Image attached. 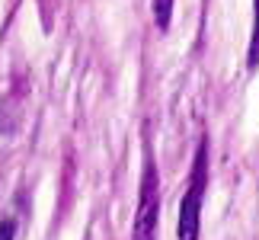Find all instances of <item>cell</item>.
Listing matches in <instances>:
<instances>
[{
    "label": "cell",
    "instance_id": "cell-5",
    "mask_svg": "<svg viewBox=\"0 0 259 240\" xmlns=\"http://www.w3.org/2000/svg\"><path fill=\"white\" fill-rule=\"evenodd\" d=\"M16 237V221L13 218H4L0 221V240H13Z\"/></svg>",
    "mask_w": 259,
    "mask_h": 240
},
{
    "label": "cell",
    "instance_id": "cell-3",
    "mask_svg": "<svg viewBox=\"0 0 259 240\" xmlns=\"http://www.w3.org/2000/svg\"><path fill=\"white\" fill-rule=\"evenodd\" d=\"M246 64L259 67V0H253V29H250V48H246Z\"/></svg>",
    "mask_w": 259,
    "mask_h": 240
},
{
    "label": "cell",
    "instance_id": "cell-1",
    "mask_svg": "<svg viewBox=\"0 0 259 240\" xmlns=\"http://www.w3.org/2000/svg\"><path fill=\"white\" fill-rule=\"evenodd\" d=\"M208 189V144L202 141L195 151V167L189 176V189L179 202V221H176V240H198L202 231V202Z\"/></svg>",
    "mask_w": 259,
    "mask_h": 240
},
{
    "label": "cell",
    "instance_id": "cell-2",
    "mask_svg": "<svg viewBox=\"0 0 259 240\" xmlns=\"http://www.w3.org/2000/svg\"><path fill=\"white\" fill-rule=\"evenodd\" d=\"M157 231H160V176H157L154 164H147L144 179H141V202H138L132 240H157Z\"/></svg>",
    "mask_w": 259,
    "mask_h": 240
},
{
    "label": "cell",
    "instance_id": "cell-4",
    "mask_svg": "<svg viewBox=\"0 0 259 240\" xmlns=\"http://www.w3.org/2000/svg\"><path fill=\"white\" fill-rule=\"evenodd\" d=\"M170 16H173V0H154V19L160 29H170Z\"/></svg>",
    "mask_w": 259,
    "mask_h": 240
}]
</instances>
